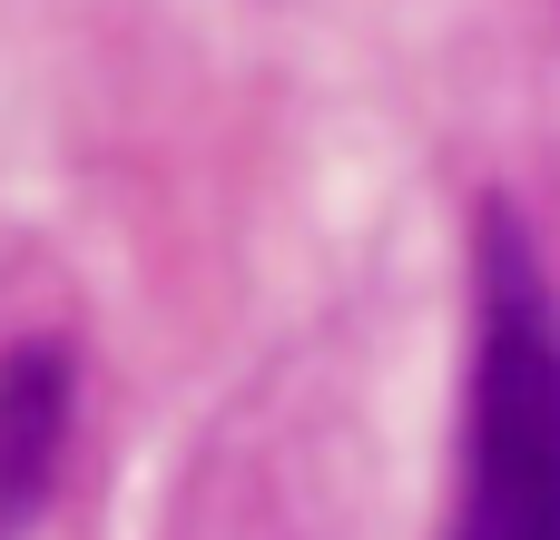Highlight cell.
<instances>
[{"label": "cell", "instance_id": "cell-2", "mask_svg": "<svg viewBox=\"0 0 560 540\" xmlns=\"http://www.w3.org/2000/svg\"><path fill=\"white\" fill-rule=\"evenodd\" d=\"M59 443H69V344L20 334L0 354V540H20L49 512Z\"/></svg>", "mask_w": 560, "mask_h": 540}, {"label": "cell", "instance_id": "cell-1", "mask_svg": "<svg viewBox=\"0 0 560 540\" xmlns=\"http://www.w3.org/2000/svg\"><path fill=\"white\" fill-rule=\"evenodd\" d=\"M443 540H560V295L502 197L472 226V394Z\"/></svg>", "mask_w": 560, "mask_h": 540}]
</instances>
